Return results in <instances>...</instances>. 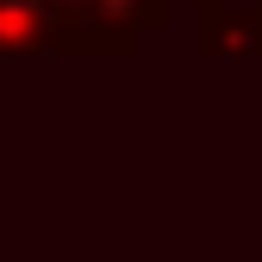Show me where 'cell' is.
<instances>
[{
  "instance_id": "1",
  "label": "cell",
  "mask_w": 262,
  "mask_h": 262,
  "mask_svg": "<svg viewBox=\"0 0 262 262\" xmlns=\"http://www.w3.org/2000/svg\"><path fill=\"white\" fill-rule=\"evenodd\" d=\"M62 44V19L50 0H0V56H38Z\"/></svg>"
}]
</instances>
